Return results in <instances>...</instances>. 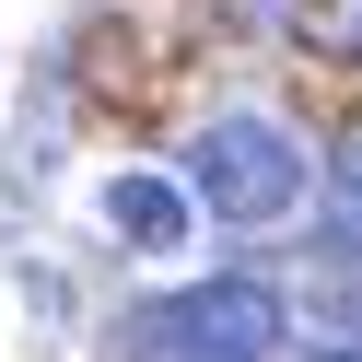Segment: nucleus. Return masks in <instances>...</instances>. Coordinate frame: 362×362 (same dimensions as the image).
<instances>
[{
  "instance_id": "1",
  "label": "nucleus",
  "mask_w": 362,
  "mask_h": 362,
  "mask_svg": "<svg viewBox=\"0 0 362 362\" xmlns=\"http://www.w3.org/2000/svg\"><path fill=\"white\" fill-rule=\"evenodd\" d=\"M187 199L211 222H281L304 199V141L281 117H211L187 141Z\"/></svg>"
},
{
  "instance_id": "2",
  "label": "nucleus",
  "mask_w": 362,
  "mask_h": 362,
  "mask_svg": "<svg viewBox=\"0 0 362 362\" xmlns=\"http://www.w3.org/2000/svg\"><path fill=\"white\" fill-rule=\"evenodd\" d=\"M281 339H292L281 281H245V269L234 281H187V292L129 315V362H152V351H257V362H281Z\"/></svg>"
},
{
  "instance_id": "3",
  "label": "nucleus",
  "mask_w": 362,
  "mask_h": 362,
  "mask_svg": "<svg viewBox=\"0 0 362 362\" xmlns=\"http://www.w3.org/2000/svg\"><path fill=\"white\" fill-rule=\"evenodd\" d=\"M187 222H199V199H187V175H105V234L129 245V257H175L187 245Z\"/></svg>"
},
{
  "instance_id": "4",
  "label": "nucleus",
  "mask_w": 362,
  "mask_h": 362,
  "mask_svg": "<svg viewBox=\"0 0 362 362\" xmlns=\"http://www.w3.org/2000/svg\"><path fill=\"white\" fill-rule=\"evenodd\" d=\"M304 47L339 59V71H362V0H304Z\"/></svg>"
},
{
  "instance_id": "5",
  "label": "nucleus",
  "mask_w": 362,
  "mask_h": 362,
  "mask_svg": "<svg viewBox=\"0 0 362 362\" xmlns=\"http://www.w3.org/2000/svg\"><path fill=\"white\" fill-rule=\"evenodd\" d=\"M327 327H339V339H362V257L327 281Z\"/></svg>"
},
{
  "instance_id": "6",
  "label": "nucleus",
  "mask_w": 362,
  "mask_h": 362,
  "mask_svg": "<svg viewBox=\"0 0 362 362\" xmlns=\"http://www.w3.org/2000/svg\"><path fill=\"white\" fill-rule=\"evenodd\" d=\"M339 199H351V222H362V141L339 152Z\"/></svg>"
},
{
  "instance_id": "7",
  "label": "nucleus",
  "mask_w": 362,
  "mask_h": 362,
  "mask_svg": "<svg viewBox=\"0 0 362 362\" xmlns=\"http://www.w3.org/2000/svg\"><path fill=\"white\" fill-rule=\"evenodd\" d=\"M152 362H257V351H152Z\"/></svg>"
},
{
  "instance_id": "8",
  "label": "nucleus",
  "mask_w": 362,
  "mask_h": 362,
  "mask_svg": "<svg viewBox=\"0 0 362 362\" xmlns=\"http://www.w3.org/2000/svg\"><path fill=\"white\" fill-rule=\"evenodd\" d=\"M315 362H362V339H339V351H315Z\"/></svg>"
}]
</instances>
